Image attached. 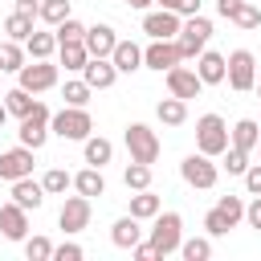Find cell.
<instances>
[{
    "label": "cell",
    "mask_w": 261,
    "mask_h": 261,
    "mask_svg": "<svg viewBox=\"0 0 261 261\" xmlns=\"http://www.w3.org/2000/svg\"><path fill=\"white\" fill-rule=\"evenodd\" d=\"M208 37H212V20H208V16H200V12H192V16L179 24V33H175L179 61H192V57H200V53L208 49Z\"/></svg>",
    "instance_id": "1"
},
{
    "label": "cell",
    "mask_w": 261,
    "mask_h": 261,
    "mask_svg": "<svg viewBox=\"0 0 261 261\" xmlns=\"http://www.w3.org/2000/svg\"><path fill=\"white\" fill-rule=\"evenodd\" d=\"M179 241H184V216L159 208V212H155V224H151V245H155L159 261L171 257V253H179Z\"/></svg>",
    "instance_id": "2"
},
{
    "label": "cell",
    "mask_w": 261,
    "mask_h": 261,
    "mask_svg": "<svg viewBox=\"0 0 261 261\" xmlns=\"http://www.w3.org/2000/svg\"><path fill=\"white\" fill-rule=\"evenodd\" d=\"M49 130H53V135H61V139L86 143V135L94 130V118H90V110H86V106H65V110H57V114L49 118Z\"/></svg>",
    "instance_id": "3"
},
{
    "label": "cell",
    "mask_w": 261,
    "mask_h": 261,
    "mask_svg": "<svg viewBox=\"0 0 261 261\" xmlns=\"http://www.w3.org/2000/svg\"><path fill=\"white\" fill-rule=\"evenodd\" d=\"M224 147H228V126H224V118L220 114H200L196 118V151H204V155H224Z\"/></svg>",
    "instance_id": "4"
},
{
    "label": "cell",
    "mask_w": 261,
    "mask_h": 261,
    "mask_svg": "<svg viewBox=\"0 0 261 261\" xmlns=\"http://www.w3.org/2000/svg\"><path fill=\"white\" fill-rule=\"evenodd\" d=\"M179 175H184V184H188V188H200V192H208V188H216V179H220V167L212 163V155H204V151H192V155L179 163Z\"/></svg>",
    "instance_id": "5"
},
{
    "label": "cell",
    "mask_w": 261,
    "mask_h": 261,
    "mask_svg": "<svg viewBox=\"0 0 261 261\" xmlns=\"http://www.w3.org/2000/svg\"><path fill=\"white\" fill-rule=\"evenodd\" d=\"M224 82H228L237 94H245V90L257 86V69H253V53H249V49H232V53L224 57Z\"/></svg>",
    "instance_id": "6"
},
{
    "label": "cell",
    "mask_w": 261,
    "mask_h": 261,
    "mask_svg": "<svg viewBox=\"0 0 261 261\" xmlns=\"http://www.w3.org/2000/svg\"><path fill=\"white\" fill-rule=\"evenodd\" d=\"M122 139H126V151H130L135 163H155L159 159V135L147 122H130Z\"/></svg>",
    "instance_id": "7"
},
{
    "label": "cell",
    "mask_w": 261,
    "mask_h": 261,
    "mask_svg": "<svg viewBox=\"0 0 261 261\" xmlns=\"http://www.w3.org/2000/svg\"><path fill=\"white\" fill-rule=\"evenodd\" d=\"M49 118H53V114H49V106H45V102H33V110L20 118V130H16V135H20V143H24V147H33V151H41V147H45V139H49Z\"/></svg>",
    "instance_id": "8"
},
{
    "label": "cell",
    "mask_w": 261,
    "mask_h": 261,
    "mask_svg": "<svg viewBox=\"0 0 261 261\" xmlns=\"http://www.w3.org/2000/svg\"><path fill=\"white\" fill-rule=\"evenodd\" d=\"M16 77H20V86L29 90V94H45V90H53L57 86V65L45 57V61H24L20 69H16Z\"/></svg>",
    "instance_id": "9"
},
{
    "label": "cell",
    "mask_w": 261,
    "mask_h": 261,
    "mask_svg": "<svg viewBox=\"0 0 261 261\" xmlns=\"http://www.w3.org/2000/svg\"><path fill=\"white\" fill-rule=\"evenodd\" d=\"M179 24H184V16L171 12V8H155V12L147 8V12H143V33H147L151 41H175Z\"/></svg>",
    "instance_id": "10"
},
{
    "label": "cell",
    "mask_w": 261,
    "mask_h": 261,
    "mask_svg": "<svg viewBox=\"0 0 261 261\" xmlns=\"http://www.w3.org/2000/svg\"><path fill=\"white\" fill-rule=\"evenodd\" d=\"M57 224H61V232L65 237H73V232H82L86 224H90V196H69L65 204H61V212H57Z\"/></svg>",
    "instance_id": "11"
},
{
    "label": "cell",
    "mask_w": 261,
    "mask_h": 261,
    "mask_svg": "<svg viewBox=\"0 0 261 261\" xmlns=\"http://www.w3.org/2000/svg\"><path fill=\"white\" fill-rule=\"evenodd\" d=\"M24 175H33V147H8V151H0V179L4 184H12V179H24Z\"/></svg>",
    "instance_id": "12"
},
{
    "label": "cell",
    "mask_w": 261,
    "mask_h": 261,
    "mask_svg": "<svg viewBox=\"0 0 261 261\" xmlns=\"http://www.w3.org/2000/svg\"><path fill=\"white\" fill-rule=\"evenodd\" d=\"M167 90L175 94V98H200V90H204V82H200V73L196 69H188V65H171L167 69Z\"/></svg>",
    "instance_id": "13"
},
{
    "label": "cell",
    "mask_w": 261,
    "mask_h": 261,
    "mask_svg": "<svg viewBox=\"0 0 261 261\" xmlns=\"http://www.w3.org/2000/svg\"><path fill=\"white\" fill-rule=\"evenodd\" d=\"M0 232H4L8 241H24V237H29V212H24L16 200L0 204Z\"/></svg>",
    "instance_id": "14"
},
{
    "label": "cell",
    "mask_w": 261,
    "mask_h": 261,
    "mask_svg": "<svg viewBox=\"0 0 261 261\" xmlns=\"http://www.w3.org/2000/svg\"><path fill=\"white\" fill-rule=\"evenodd\" d=\"M143 65H147V69H159V73H167L171 65H179L175 41H151V45L143 49Z\"/></svg>",
    "instance_id": "15"
},
{
    "label": "cell",
    "mask_w": 261,
    "mask_h": 261,
    "mask_svg": "<svg viewBox=\"0 0 261 261\" xmlns=\"http://www.w3.org/2000/svg\"><path fill=\"white\" fill-rule=\"evenodd\" d=\"M82 77H86V86H90V90H110V86H114V77H118V69H114V61H110V57H90V61H86V69H82Z\"/></svg>",
    "instance_id": "16"
},
{
    "label": "cell",
    "mask_w": 261,
    "mask_h": 261,
    "mask_svg": "<svg viewBox=\"0 0 261 261\" xmlns=\"http://www.w3.org/2000/svg\"><path fill=\"white\" fill-rule=\"evenodd\" d=\"M82 45H86V53H90V57H110V49L118 45V37H114V29H110V24H94V29H86Z\"/></svg>",
    "instance_id": "17"
},
{
    "label": "cell",
    "mask_w": 261,
    "mask_h": 261,
    "mask_svg": "<svg viewBox=\"0 0 261 261\" xmlns=\"http://www.w3.org/2000/svg\"><path fill=\"white\" fill-rule=\"evenodd\" d=\"M12 200H16L24 212H37V208L45 204V188H41L33 175H24V179H12Z\"/></svg>",
    "instance_id": "18"
},
{
    "label": "cell",
    "mask_w": 261,
    "mask_h": 261,
    "mask_svg": "<svg viewBox=\"0 0 261 261\" xmlns=\"http://www.w3.org/2000/svg\"><path fill=\"white\" fill-rule=\"evenodd\" d=\"M110 241L118 245V249H135L139 241H143V228H139V216H118L114 224H110Z\"/></svg>",
    "instance_id": "19"
},
{
    "label": "cell",
    "mask_w": 261,
    "mask_h": 261,
    "mask_svg": "<svg viewBox=\"0 0 261 261\" xmlns=\"http://www.w3.org/2000/svg\"><path fill=\"white\" fill-rule=\"evenodd\" d=\"M110 61H114L118 73H135V69H143V49H139L135 41H118V45L110 49Z\"/></svg>",
    "instance_id": "20"
},
{
    "label": "cell",
    "mask_w": 261,
    "mask_h": 261,
    "mask_svg": "<svg viewBox=\"0 0 261 261\" xmlns=\"http://www.w3.org/2000/svg\"><path fill=\"white\" fill-rule=\"evenodd\" d=\"M196 73H200L204 86H220V82H224V57L212 53V49H204V53L196 57Z\"/></svg>",
    "instance_id": "21"
},
{
    "label": "cell",
    "mask_w": 261,
    "mask_h": 261,
    "mask_svg": "<svg viewBox=\"0 0 261 261\" xmlns=\"http://www.w3.org/2000/svg\"><path fill=\"white\" fill-rule=\"evenodd\" d=\"M73 192H82V196H106V179H102V167H82L77 175H73Z\"/></svg>",
    "instance_id": "22"
},
{
    "label": "cell",
    "mask_w": 261,
    "mask_h": 261,
    "mask_svg": "<svg viewBox=\"0 0 261 261\" xmlns=\"http://www.w3.org/2000/svg\"><path fill=\"white\" fill-rule=\"evenodd\" d=\"M261 143V126L253 122V118H241L232 130H228V147H241V151H253Z\"/></svg>",
    "instance_id": "23"
},
{
    "label": "cell",
    "mask_w": 261,
    "mask_h": 261,
    "mask_svg": "<svg viewBox=\"0 0 261 261\" xmlns=\"http://www.w3.org/2000/svg\"><path fill=\"white\" fill-rule=\"evenodd\" d=\"M24 53H29L33 61H45V57H53V53H57V37H53V33H37V29H33V33L24 37Z\"/></svg>",
    "instance_id": "24"
},
{
    "label": "cell",
    "mask_w": 261,
    "mask_h": 261,
    "mask_svg": "<svg viewBox=\"0 0 261 261\" xmlns=\"http://www.w3.org/2000/svg\"><path fill=\"white\" fill-rule=\"evenodd\" d=\"M155 118L163 122V126H184V118H188V102L184 98H163L159 106H155Z\"/></svg>",
    "instance_id": "25"
},
{
    "label": "cell",
    "mask_w": 261,
    "mask_h": 261,
    "mask_svg": "<svg viewBox=\"0 0 261 261\" xmlns=\"http://www.w3.org/2000/svg\"><path fill=\"white\" fill-rule=\"evenodd\" d=\"M114 159V143L102 139V135H86V163L90 167H106Z\"/></svg>",
    "instance_id": "26"
},
{
    "label": "cell",
    "mask_w": 261,
    "mask_h": 261,
    "mask_svg": "<svg viewBox=\"0 0 261 261\" xmlns=\"http://www.w3.org/2000/svg\"><path fill=\"white\" fill-rule=\"evenodd\" d=\"M159 208H163V204H159V196H155L151 188H139V192L130 196V216H139V220H155Z\"/></svg>",
    "instance_id": "27"
},
{
    "label": "cell",
    "mask_w": 261,
    "mask_h": 261,
    "mask_svg": "<svg viewBox=\"0 0 261 261\" xmlns=\"http://www.w3.org/2000/svg\"><path fill=\"white\" fill-rule=\"evenodd\" d=\"M57 53H61V65H65V69H73V73H82V69H86V61H90V53H86V45H82V41H65V45H57Z\"/></svg>",
    "instance_id": "28"
},
{
    "label": "cell",
    "mask_w": 261,
    "mask_h": 261,
    "mask_svg": "<svg viewBox=\"0 0 261 261\" xmlns=\"http://www.w3.org/2000/svg\"><path fill=\"white\" fill-rule=\"evenodd\" d=\"M24 45L20 41H0V73H16L24 65Z\"/></svg>",
    "instance_id": "29"
},
{
    "label": "cell",
    "mask_w": 261,
    "mask_h": 261,
    "mask_svg": "<svg viewBox=\"0 0 261 261\" xmlns=\"http://www.w3.org/2000/svg\"><path fill=\"white\" fill-rule=\"evenodd\" d=\"M33 102H37V98H33L24 86H16V90L4 94V106H8V114H16V118H24V114L33 110Z\"/></svg>",
    "instance_id": "30"
},
{
    "label": "cell",
    "mask_w": 261,
    "mask_h": 261,
    "mask_svg": "<svg viewBox=\"0 0 261 261\" xmlns=\"http://www.w3.org/2000/svg\"><path fill=\"white\" fill-rule=\"evenodd\" d=\"M122 184L130 188V192H139V188H151V163H126V171H122Z\"/></svg>",
    "instance_id": "31"
},
{
    "label": "cell",
    "mask_w": 261,
    "mask_h": 261,
    "mask_svg": "<svg viewBox=\"0 0 261 261\" xmlns=\"http://www.w3.org/2000/svg\"><path fill=\"white\" fill-rule=\"evenodd\" d=\"M41 188H45V196H61L65 188H73V175H69L65 167H49L45 179H41Z\"/></svg>",
    "instance_id": "32"
},
{
    "label": "cell",
    "mask_w": 261,
    "mask_h": 261,
    "mask_svg": "<svg viewBox=\"0 0 261 261\" xmlns=\"http://www.w3.org/2000/svg\"><path fill=\"white\" fill-rule=\"evenodd\" d=\"M179 257H184V261H208V257H212V241H208V237L179 241Z\"/></svg>",
    "instance_id": "33"
},
{
    "label": "cell",
    "mask_w": 261,
    "mask_h": 261,
    "mask_svg": "<svg viewBox=\"0 0 261 261\" xmlns=\"http://www.w3.org/2000/svg\"><path fill=\"white\" fill-rule=\"evenodd\" d=\"M4 33H8V41H20V45H24V37L33 33V16H24V12H12V16L4 20Z\"/></svg>",
    "instance_id": "34"
},
{
    "label": "cell",
    "mask_w": 261,
    "mask_h": 261,
    "mask_svg": "<svg viewBox=\"0 0 261 261\" xmlns=\"http://www.w3.org/2000/svg\"><path fill=\"white\" fill-rule=\"evenodd\" d=\"M37 16H41L45 24H53V29H57V24L69 16V0H41V12H37Z\"/></svg>",
    "instance_id": "35"
},
{
    "label": "cell",
    "mask_w": 261,
    "mask_h": 261,
    "mask_svg": "<svg viewBox=\"0 0 261 261\" xmlns=\"http://www.w3.org/2000/svg\"><path fill=\"white\" fill-rule=\"evenodd\" d=\"M228 20H232V24H241V29H257V24H261V8H257V4H249V0H241V4H237V12H232Z\"/></svg>",
    "instance_id": "36"
},
{
    "label": "cell",
    "mask_w": 261,
    "mask_h": 261,
    "mask_svg": "<svg viewBox=\"0 0 261 261\" xmlns=\"http://www.w3.org/2000/svg\"><path fill=\"white\" fill-rule=\"evenodd\" d=\"M24 257L29 261H49L53 257V241L49 237H24Z\"/></svg>",
    "instance_id": "37"
},
{
    "label": "cell",
    "mask_w": 261,
    "mask_h": 261,
    "mask_svg": "<svg viewBox=\"0 0 261 261\" xmlns=\"http://www.w3.org/2000/svg\"><path fill=\"white\" fill-rule=\"evenodd\" d=\"M53 37H57V45H65V41H82V37H86V24L73 20V16H65V20L53 29Z\"/></svg>",
    "instance_id": "38"
},
{
    "label": "cell",
    "mask_w": 261,
    "mask_h": 261,
    "mask_svg": "<svg viewBox=\"0 0 261 261\" xmlns=\"http://www.w3.org/2000/svg\"><path fill=\"white\" fill-rule=\"evenodd\" d=\"M216 208L224 212V220H228L232 228L245 220V204H241V196H220V200H216Z\"/></svg>",
    "instance_id": "39"
},
{
    "label": "cell",
    "mask_w": 261,
    "mask_h": 261,
    "mask_svg": "<svg viewBox=\"0 0 261 261\" xmlns=\"http://www.w3.org/2000/svg\"><path fill=\"white\" fill-rule=\"evenodd\" d=\"M61 94H65V106H86L94 90H90V86H86V77H82V82H65V90H61Z\"/></svg>",
    "instance_id": "40"
},
{
    "label": "cell",
    "mask_w": 261,
    "mask_h": 261,
    "mask_svg": "<svg viewBox=\"0 0 261 261\" xmlns=\"http://www.w3.org/2000/svg\"><path fill=\"white\" fill-rule=\"evenodd\" d=\"M245 167H249V151L224 147V171H228V175H245Z\"/></svg>",
    "instance_id": "41"
},
{
    "label": "cell",
    "mask_w": 261,
    "mask_h": 261,
    "mask_svg": "<svg viewBox=\"0 0 261 261\" xmlns=\"http://www.w3.org/2000/svg\"><path fill=\"white\" fill-rule=\"evenodd\" d=\"M204 228H208V237H224L232 224L224 220V212H220V208H208V212H204Z\"/></svg>",
    "instance_id": "42"
},
{
    "label": "cell",
    "mask_w": 261,
    "mask_h": 261,
    "mask_svg": "<svg viewBox=\"0 0 261 261\" xmlns=\"http://www.w3.org/2000/svg\"><path fill=\"white\" fill-rule=\"evenodd\" d=\"M86 257V249L77 245V241H61V245H53V261H82Z\"/></svg>",
    "instance_id": "43"
},
{
    "label": "cell",
    "mask_w": 261,
    "mask_h": 261,
    "mask_svg": "<svg viewBox=\"0 0 261 261\" xmlns=\"http://www.w3.org/2000/svg\"><path fill=\"white\" fill-rule=\"evenodd\" d=\"M245 188H249V196H261V163L245 167Z\"/></svg>",
    "instance_id": "44"
},
{
    "label": "cell",
    "mask_w": 261,
    "mask_h": 261,
    "mask_svg": "<svg viewBox=\"0 0 261 261\" xmlns=\"http://www.w3.org/2000/svg\"><path fill=\"white\" fill-rule=\"evenodd\" d=\"M130 257H135V261H159V253H155L151 241H139V245L130 249Z\"/></svg>",
    "instance_id": "45"
},
{
    "label": "cell",
    "mask_w": 261,
    "mask_h": 261,
    "mask_svg": "<svg viewBox=\"0 0 261 261\" xmlns=\"http://www.w3.org/2000/svg\"><path fill=\"white\" fill-rule=\"evenodd\" d=\"M245 220H249V228L261 232V196H253V204H245Z\"/></svg>",
    "instance_id": "46"
},
{
    "label": "cell",
    "mask_w": 261,
    "mask_h": 261,
    "mask_svg": "<svg viewBox=\"0 0 261 261\" xmlns=\"http://www.w3.org/2000/svg\"><path fill=\"white\" fill-rule=\"evenodd\" d=\"M16 12H24V16H33V20H37V12H41V0H16Z\"/></svg>",
    "instance_id": "47"
},
{
    "label": "cell",
    "mask_w": 261,
    "mask_h": 261,
    "mask_svg": "<svg viewBox=\"0 0 261 261\" xmlns=\"http://www.w3.org/2000/svg\"><path fill=\"white\" fill-rule=\"evenodd\" d=\"M171 12H179V16H192V12H200V0H175V8Z\"/></svg>",
    "instance_id": "48"
},
{
    "label": "cell",
    "mask_w": 261,
    "mask_h": 261,
    "mask_svg": "<svg viewBox=\"0 0 261 261\" xmlns=\"http://www.w3.org/2000/svg\"><path fill=\"white\" fill-rule=\"evenodd\" d=\"M237 4H241V0H216V12H220V16L228 20V16L237 12Z\"/></svg>",
    "instance_id": "49"
},
{
    "label": "cell",
    "mask_w": 261,
    "mask_h": 261,
    "mask_svg": "<svg viewBox=\"0 0 261 261\" xmlns=\"http://www.w3.org/2000/svg\"><path fill=\"white\" fill-rule=\"evenodd\" d=\"M122 4H126V8H139V12H147L155 0H122Z\"/></svg>",
    "instance_id": "50"
},
{
    "label": "cell",
    "mask_w": 261,
    "mask_h": 261,
    "mask_svg": "<svg viewBox=\"0 0 261 261\" xmlns=\"http://www.w3.org/2000/svg\"><path fill=\"white\" fill-rule=\"evenodd\" d=\"M4 118H8V106H4V102H0V126H4Z\"/></svg>",
    "instance_id": "51"
},
{
    "label": "cell",
    "mask_w": 261,
    "mask_h": 261,
    "mask_svg": "<svg viewBox=\"0 0 261 261\" xmlns=\"http://www.w3.org/2000/svg\"><path fill=\"white\" fill-rule=\"evenodd\" d=\"M253 90H257V94H261V82H257V86H253Z\"/></svg>",
    "instance_id": "52"
},
{
    "label": "cell",
    "mask_w": 261,
    "mask_h": 261,
    "mask_svg": "<svg viewBox=\"0 0 261 261\" xmlns=\"http://www.w3.org/2000/svg\"><path fill=\"white\" fill-rule=\"evenodd\" d=\"M257 147H261V143H257Z\"/></svg>",
    "instance_id": "53"
}]
</instances>
